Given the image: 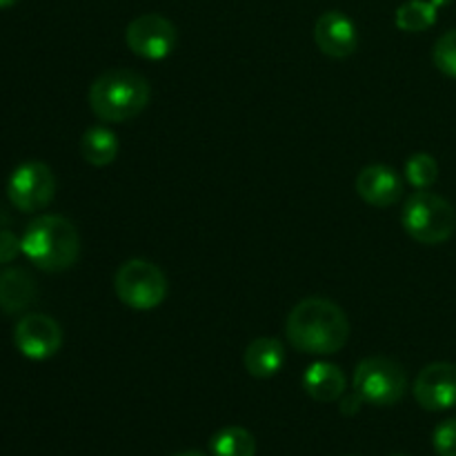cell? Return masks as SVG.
<instances>
[{"mask_svg":"<svg viewBox=\"0 0 456 456\" xmlns=\"http://www.w3.org/2000/svg\"><path fill=\"white\" fill-rule=\"evenodd\" d=\"M292 347L312 356H330L343 350L350 338V321L334 301L323 297L303 298L285 323Z\"/></svg>","mask_w":456,"mask_h":456,"instance_id":"cell-1","label":"cell"},{"mask_svg":"<svg viewBox=\"0 0 456 456\" xmlns=\"http://www.w3.org/2000/svg\"><path fill=\"white\" fill-rule=\"evenodd\" d=\"M150 80L134 69H107L92 83L87 101L102 123L132 120L150 105Z\"/></svg>","mask_w":456,"mask_h":456,"instance_id":"cell-2","label":"cell"},{"mask_svg":"<svg viewBox=\"0 0 456 456\" xmlns=\"http://www.w3.org/2000/svg\"><path fill=\"white\" fill-rule=\"evenodd\" d=\"M22 254L43 272L69 270L80 256V234L74 223L58 214H43L27 225Z\"/></svg>","mask_w":456,"mask_h":456,"instance_id":"cell-3","label":"cell"},{"mask_svg":"<svg viewBox=\"0 0 456 456\" xmlns=\"http://www.w3.org/2000/svg\"><path fill=\"white\" fill-rule=\"evenodd\" d=\"M403 230L410 239L423 245H441L456 232V209L444 196L428 190H417L408 196L401 214Z\"/></svg>","mask_w":456,"mask_h":456,"instance_id":"cell-4","label":"cell"},{"mask_svg":"<svg viewBox=\"0 0 456 456\" xmlns=\"http://www.w3.org/2000/svg\"><path fill=\"white\" fill-rule=\"evenodd\" d=\"M116 297L132 310H154L167 298V276L145 258L123 263L114 279Z\"/></svg>","mask_w":456,"mask_h":456,"instance_id":"cell-5","label":"cell"},{"mask_svg":"<svg viewBox=\"0 0 456 456\" xmlns=\"http://www.w3.org/2000/svg\"><path fill=\"white\" fill-rule=\"evenodd\" d=\"M408 390L405 370L387 356H368L354 372V392L370 405H396Z\"/></svg>","mask_w":456,"mask_h":456,"instance_id":"cell-6","label":"cell"},{"mask_svg":"<svg viewBox=\"0 0 456 456\" xmlns=\"http://www.w3.org/2000/svg\"><path fill=\"white\" fill-rule=\"evenodd\" d=\"M56 191L53 172L40 160H29L13 169L7 183V196L20 212H40L47 208Z\"/></svg>","mask_w":456,"mask_h":456,"instance_id":"cell-7","label":"cell"},{"mask_svg":"<svg viewBox=\"0 0 456 456\" xmlns=\"http://www.w3.org/2000/svg\"><path fill=\"white\" fill-rule=\"evenodd\" d=\"M125 43L132 53L145 61H163L178 43L176 27L160 13H142L134 18L125 29Z\"/></svg>","mask_w":456,"mask_h":456,"instance_id":"cell-8","label":"cell"},{"mask_svg":"<svg viewBox=\"0 0 456 456\" xmlns=\"http://www.w3.org/2000/svg\"><path fill=\"white\" fill-rule=\"evenodd\" d=\"M13 343L27 359H52L62 346V330L52 316L27 314L18 321L16 330H13Z\"/></svg>","mask_w":456,"mask_h":456,"instance_id":"cell-9","label":"cell"},{"mask_svg":"<svg viewBox=\"0 0 456 456\" xmlns=\"http://www.w3.org/2000/svg\"><path fill=\"white\" fill-rule=\"evenodd\" d=\"M414 399L428 412H444L456 405V365L430 363L419 372L414 381Z\"/></svg>","mask_w":456,"mask_h":456,"instance_id":"cell-10","label":"cell"},{"mask_svg":"<svg viewBox=\"0 0 456 456\" xmlns=\"http://www.w3.org/2000/svg\"><path fill=\"white\" fill-rule=\"evenodd\" d=\"M356 194L372 208H390L403 196V178L387 165H368L354 181Z\"/></svg>","mask_w":456,"mask_h":456,"instance_id":"cell-11","label":"cell"},{"mask_svg":"<svg viewBox=\"0 0 456 456\" xmlns=\"http://www.w3.org/2000/svg\"><path fill=\"white\" fill-rule=\"evenodd\" d=\"M314 43L330 58L352 56L359 45L356 25L343 12H325L314 25Z\"/></svg>","mask_w":456,"mask_h":456,"instance_id":"cell-12","label":"cell"},{"mask_svg":"<svg viewBox=\"0 0 456 456\" xmlns=\"http://www.w3.org/2000/svg\"><path fill=\"white\" fill-rule=\"evenodd\" d=\"M303 390L319 403H334L346 392V374L338 365L319 361L303 374Z\"/></svg>","mask_w":456,"mask_h":456,"instance_id":"cell-13","label":"cell"},{"mask_svg":"<svg viewBox=\"0 0 456 456\" xmlns=\"http://www.w3.org/2000/svg\"><path fill=\"white\" fill-rule=\"evenodd\" d=\"M285 363L283 343L274 337H258L248 346L243 354V365L249 377L272 379L281 372Z\"/></svg>","mask_w":456,"mask_h":456,"instance_id":"cell-14","label":"cell"},{"mask_svg":"<svg viewBox=\"0 0 456 456\" xmlns=\"http://www.w3.org/2000/svg\"><path fill=\"white\" fill-rule=\"evenodd\" d=\"M36 298V283L22 267H7L0 272V310L18 314L27 310Z\"/></svg>","mask_w":456,"mask_h":456,"instance_id":"cell-15","label":"cell"},{"mask_svg":"<svg viewBox=\"0 0 456 456\" xmlns=\"http://www.w3.org/2000/svg\"><path fill=\"white\" fill-rule=\"evenodd\" d=\"M120 151V142L111 129L105 125H96V127L87 129L80 141V154L94 167H107L116 160Z\"/></svg>","mask_w":456,"mask_h":456,"instance_id":"cell-16","label":"cell"},{"mask_svg":"<svg viewBox=\"0 0 456 456\" xmlns=\"http://www.w3.org/2000/svg\"><path fill=\"white\" fill-rule=\"evenodd\" d=\"M212 456H254L256 439L249 430L240 426H227L209 439Z\"/></svg>","mask_w":456,"mask_h":456,"instance_id":"cell-17","label":"cell"},{"mask_svg":"<svg viewBox=\"0 0 456 456\" xmlns=\"http://www.w3.org/2000/svg\"><path fill=\"white\" fill-rule=\"evenodd\" d=\"M436 12H439V4L435 0H408L396 9V27L410 34L426 31L436 22Z\"/></svg>","mask_w":456,"mask_h":456,"instance_id":"cell-18","label":"cell"},{"mask_svg":"<svg viewBox=\"0 0 456 456\" xmlns=\"http://www.w3.org/2000/svg\"><path fill=\"white\" fill-rule=\"evenodd\" d=\"M405 178L414 190H430L439 178V163L435 156L426 151L412 154L405 163Z\"/></svg>","mask_w":456,"mask_h":456,"instance_id":"cell-19","label":"cell"},{"mask_svg":"<svg viewBox=\"0 0 456 456\" xmlns=\"http://www.w3.org/2000/svg\"><path fill=\"white\" fill-rule=\"evenodd\" d=\"M432 58H435V65L441 74L456 78V29L445 31V34L436 40Z\"/></svg>","mask_w":456,"mask_h":456,"instance_id":"cell-20","label":"cell"},{"mask_svg":"<svg viewBox=\"0 0 456 456\" xmlns=\"http://www.w3.org/2000/svg\"><path fill=\"white\" fill-rule=\"evenodd\" d=\"M432 445L439 456H456V419H448L436 426Z\"/></svg>","mask_w":456,"mask_h":456,"instance_id":"cell-21","label":"cell"},{"mask_svg":"<svg viewBox=\"0 0 456 456\" xmlns=\"http://www.w3.org/2000/svg\"><path fill=\"white\" fill-rule=\"evenodd\" d=\"M22 252V243L13 232L0 230V265L12 263Z\"/></svg>","mask_w":456,"mask_h":456,"instance_id":"cell-22","label":"cell"},{"mask_svg":"<svg viewBox=\"0 0 456 456\" xmlns=\"http://www.w3.org/2000/svg\"><path fill=\"white\" fill-rule=\"evenodd\" d=\"M365 401L361 399L359 395H350V396H346V399L341 401V412L346 414V417H354V414H359V410H361V405H363Z\"/></svg>","mask_w":456,"mask_h":456,"instance_id":"cell-23","label":"cell"},{"mask_svg":"<svg viewBox=\"0 0 456 456\" xmlns=\"http://www.w3.org/2000/svg\"><path fill=\"white\" fill-rule=\"evenodd\" d=\"M18 0H0V9H7V7H13Z\"/></svg>","mask_w":456,"mask_h":456,"instance_id":"cell-24","label":"cell"},{"mask_svg":"<svg viewBox=\"0 0 456 456\" xmlns=\"http://www.w3.org/2000/svg\"><path fill=\"white\" fill-rule=\"evenodd\" d=\"M174 456H205L203 452H196V450H187V452H178Z\"/></svg>","mask_w":456,"mask_h":456,"instance_id":"cell-25","label":"cell"},{"mask_svg":"<svg viewBox=\"0 0 456 456\" xmlns=\"http://www.w3.org/2000/svg\"><path fill=\"white\" fill-rule=\"evenodd\" d=\"M395 456H405V454H395Z\"/></svg>","mask_w":456,"mask_h":456,"instance_id":"cell-26","label":"cell"}]
</instances>
